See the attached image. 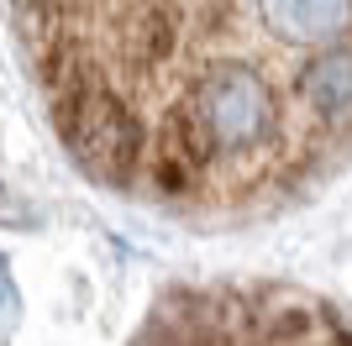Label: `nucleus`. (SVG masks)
<instances>
[{"mask_svg": "<svg viewBox=\"0 0 352 346\" xmlns=\"http://www.w3.org/2000/svg\"><path fill=\"white\" fill-rule=\"evenodd\" d=\"M16 16L69 158L116 194L232 216L342 158L263 0H16Z\"/></svg>", "mask_w": 352, "mask_h": 346, "instance_id": "f257e3e1", "label": "nucleus"}, {"mask_svg": "<svg viewBox=\"0 0 352 346\" xmlns=\"http://www.w3.org/2000/svg\"><path fill=\"white\" fill-rule=\"evenodd\" d=\"M132 346H352V315L279 284H210L168 294Z\"/></svg>", "mask_w": 352, "mask_h": 346, "instance_id": "f03ea898", "label": "nucleus"}, {"mask_svg": "<svg viewBox=\"0 0 352 346\" xmlns=\"http://www.w3.org/2000/svg\"><path fill=\"white\" fill-rule=\"evenodd\" d=\"M16 320H21V294H16V278L6 268V257H0V336H11Z\"/></svg>", "mask_w": 352, "mask_h": 346, "instance_id": "7ed1b4c3", "label": "nucleus"}]
</instances>
